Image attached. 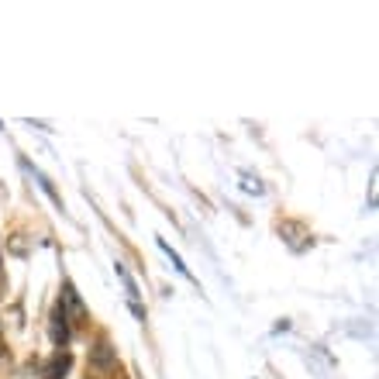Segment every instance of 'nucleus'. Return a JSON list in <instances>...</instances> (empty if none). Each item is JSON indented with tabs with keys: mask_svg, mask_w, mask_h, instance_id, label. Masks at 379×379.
<instances>
[{
	"mask_svg": "<svg viewBox=\"0 0 379 379\" xmlns=\"http://www.w3.org/2000/svg\"><path fill=\"white\" fill-rule=\"evenodd\" d=\"M73 365V355L69 352H56V359L49 362V369H45V376L49 379H62L66 376V369Z\"/></svg>",
	"mask_w": 379,
	"mask_h": 379,
	"instance_id": "f257e3e1",
	"label": "nucleus"
},
{
	"mask_svg": "<svg viewBox=\"0 0 379 379\" xmlns=\"http://www.w3.org/2000/svg\"><path fill=\"white\" fill-rule=\"evenodd\" d=\"M118 280L124 283V290H128V297H131V303H135V297H138V286H135V280L128 276V269H124L121 262H118Z\"/></svg>",
	"mask_w": 379,
	"mask_h": 379,
	"instance_id": "20e7f679",
	"label": "nucleus"
},
{
	"mask_svg": "<svg viewBox=\"0 0 379 379\" xmlns=\"http://www.w3.org/2000/svg\"><path fill=\"white\" fill-rule=\"evenodd\" d=\"M159 248H162V252H166V256H169V259H173V266L180 269V273H183V276H186V280H193V276H190V269L183 266V259H180V256H176V252H173V245H169V241H162V238H159Z\"/></svg>",
	"mask_w": 379,
	"mask_h": 379,
	"instance_id": "7ed1b4c3",
	"label": "nucleus"
},
{
	"mask_svg": "<svg viewBox=\"0 0 379 379\" xmlns=\"http://www.w3.org/2000/svg\"><path fill=\"white\" fill-rule=\"evenodd\" d=\"M69 338V328H66V310H56V318H52V341L56 345H62V341Z\"/></svg>",
	"mask_w": 379,
	"mask_h": 379,
	"instance_id": "f03ea898",
	"label": "nucleus"
}]
</instances>
